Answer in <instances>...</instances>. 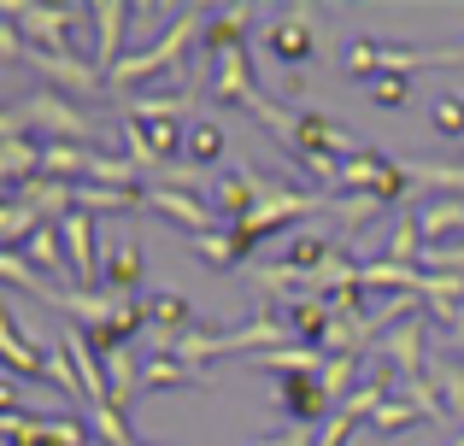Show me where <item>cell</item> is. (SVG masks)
Here are the masks:
<instances>
[{
    "label": "cell",
    "instance_id": "6da1fadb",
    "mask_svg": "<svg viewBox=\"0 0 464 446\" xmlns=\"http://www.w3.org/2000/svg\"><path fill=\"white\" fill-rule=\"evenodd\" d=\"M0 136H35L42 147H94V141H101V129H94L89 118H82L77 106L65 100V94L35 89L30 100L6 106V118H0Z\"/></svg>",
    "mask_w": 464,
    "mask_h": 446
},
{
    "label": "cell",
    "instance_id": "7a4b0ae2",
    "mask_svg": "<svg viewBox=\"0 0 464 446\" xmlns=\"http://www.w3.org/2000/svg\"><path fill=\"white\" fill-rule=\"evenodd\" d=\"M200 30H206V12H170V24H165V35H159L153 47H130L124 59H118V71L106 77V89H141V82H153V77H165V71H188V47L200 42Z\"/></svg>",
    "mask_w": 464,
    "mask_h": 446
},
{
    "label": "cell",
    "instance_id": "3957f363",
    "mask_svg": "<svg viewBox=\"0 0 464 446\" xmlns=\"http://www.w3.org/2000/svg\"><path fill=\"white\" fill-rule=\"evenodd\" d=\"M335 188H347V195H359V200H376V206H394V212H406V200H411V171H406V159H388V153H376V147H359L347 165H341V183Z\"/></svg>",
    "mask_w": 464,
    "mask_h": 446
},
{
    "label": "cell",
    "instance_id": "277c9868",
    "mask_svg": "<svg viewBox=\"0 0 464 446\" xmlns=\"http://www.w3.org/2000/svg\"><path fill=\"white\" fill-rule=\"evenodd\" d=\"M423 65H441V47H406V42H371V35H353L341 47V71L359 82H376V77H411Z\"/></svg>",
    "mask_w": 464,
    "mask_h": 446
},
{
    "label": "cell",
    "instance_id": "5b68a950",
    "mask_svg": "<svg viewBox=\"0 0 464 446\" xmlns=\"http://www.w3.org/2000/svg\"><path fill=\"white\" fill-rule=\"evenodd\" d=\"M118 129H124V147H130V159L141 165V176L148 171L159 176L188 147V124H182V118H130V112H118Z\"/></svg>",
    "mask_w": 464,
    "mask_h": 446
},
{
    "label": "cell",
    "instance_id": "8992f818",
    "mask_svg": "<svg viewBox=\"0 0 464 446\" xmlns=\"http://www.w3.org/2000/svg\"><path fill=\"white\" fill-rule=\"evenodd\" d=\"M0 18H12L24 30V42L42 53H71V24L94 18V6H30V0H6Z\"/></svg>",
    "mask_w": 464,
    "mask_h": 446
},
{
    "label": "cell",
    "instance_id": "52a82bcc",
    "mask_svg": "<svg viewBox=\"0 0 464 446\" xmlns=\"http://www.w3.org/2000/svg\"><path fill=\"white\" fill-rule=\"evenodd\" d=\"M59 235H65V259H71V288L101 294L106 259H101V223H94V212H71V218L59 223Z\"/></svg>",
    "mask_w": 464,
    "mask_h": 446
},
{
    "label": "cell",
    "instance_id": "ba28073f",
    "mask_svg": "<svg viewBox=\"0 0 464 446\" xmlns=\"http://www.w3.org/2000/svg\"><path fill=\"white\" fill-rule=\"evenodd\" d=\"M312 18H317V6H283L271 24H265V47H271L276 65L300 71V65L317 59V24Z\"/></svg>",
    "mask_w": 464,
    "mask_h": 446
},
{
    "label": "cell",
    "instance_id": "9c48e42d",
    "mask_svg": "<svg viewBox=\"0 0 464 446\" xmlns=\"http://www.w3.org/2000/svg\"><path fill=\"white\" fill-rule=\"evenodd\" d=\"M271 405L288 417V429H324L329 417H335V400H329L324 388V370L317 376H283L271 394Z\"/></svg>",
    "mask_w": 464,
    "mask_h": 446
},
{
    "label": "cell",
    "instance_id": "30bf717a",
    "mask_svg": "<svg viewBox=\"0 0 464 446\" xmlns=\"http://www.w3.org/2000/svg\"><path fill=\"white\" fill-rule=\"evenodd\" d=\"M30 65L42 71V82L53 94H82V100H89V94H101L106 89V71L94 65V59H77V53H42V47H30Z\"/></svg>",
    "mask_w": 464,
    "mask_h": 446
},
{
    "label": "cell",
    "instance_id": "8fae6325",
    "mask_svg": "<svg viewBox=\"0 0 464 446\" xmlns=\"http://www.w3.org/2000/svg\"><path fill=\"white\" fill-rule=\"evenodd\" d=\"M376 358L382 365H394L400 370V382H423L430 376V329H423V318H406L400 329H388L382 341H376Z\"/></svg>",
    "mask_w": 464,
    "mask_h": 446
},
{
    "label": "cell",
    "instance_id": "7c38bea8",
    "mask_svg": "<svg viewBox=\"0 0 464 446\" xmlns=\"http://www.w3.org/2000/svg\"><path fill=\"white\" fill-rule=\"evenodd\" d=\"M47 353H53V346H35V341H24L18 299H6V306H0V365H6L12 376L47 382Z\"/></svg>",
    "mask_w": 464,
    "mask_h": 446
},
{
    "label": "cell",
    "instance_id": "4fadbf2b",
    "mask_svg": "<svg viewBox=\"0 0 464 446\" xmlns=\"http://www.w3.org/2000/svg\"><path fill=\"white\" fill-rule=\"evenodd\" d=\"M148 212H159V218H170V223H182L188 235H206V229H229L224 218H218L212 200L182 195V188H148Z\"/></svg>",
    "mask_w": 464,
    "mask_h": 446
},
{
    "label": "cell",
    "instance_id": "5bb4252c",
    "mask_svg": "<svg viewBox=\"0 0 464 446\" xmlns=\"http://www.w3.org/2000/svg\"><path fill=\"white\" fill-rule=\"evenodd\" d=\"M206 94H212V106H236V112H253L259 89H253V59H247V47H236V53L218 59V71H212V82H206Z\"/></svg>",
    "mask_w": 464,
    "mask_h": 446
},
{
    "label": "cell",
    "instance_id": "9a60e30c",
    "mask_svg": "<svg viewBox=\"0 0 464 446\" xmlns=\"http://www.w3.org/2000/svg\"><path fill=\"white\" fill-rule=\"evenodd\" d=\"M130 18H136L130 0H101V6H94V65H101L106 77H112L118 59L130 53V47H124V24Z\"/></svg>",
    "mask_w": 464,
    "mask_h": 446
},
{
    "label": "cell",
    "instance_id": "2e32d148",
    "mask_svg": "<svg viewBox=\"0 0 464 446\" xmlns=\"http://www.w3.org/2000/svg\"><path fill=\"white\" fill-rule=\"evenodd\" d=\"M59 346L71 353V365H77V376H82V400H89V405L112 400V376H106V358L89 346V335H82L77 323H65V329H59Z\"/></svg>",
    "mask_w": 464,
    "mask_h": 446
},
{
    "label": "cell",
    "instance_id": "e0dca14e",
    "mask_svg": "<svg viewBox=\"0 0 464 446\" xmlns=\"http://www.w3.org/2000/svg\"><path fill=\"white\" fill-rule=\"evenodd\" d=\"M259 18L253 6H212L206 12V30H200V42H206V53H236V47H247V24Z\"/></svg>",
    "mask_w": 464,
    "mask_h": 446
},
{
    "label": "cell",
    "instance_id": "ac0fdd59",
    "mask_svg": "<svg viewBox=\"0 0 464 446\" xmlns=\"http://www.w3.org/2000/svg\"><path fill=\"white\" fill-rule=\"evenodd\" d=\"M30 176H42V141L35 136H0V183H6V195L24 188Z\"/></svg>",
    "mask_w": 464,
    "mask_h": 446
},
{
    "label": "cell",
    "instance_id": "d6986e66",
    "mask_svg": "<svg viewBox=\"0 0 464 446\" xmlns=\"http://www.w3.org/2000/svg\"><path fill=\"white\" fill-rule=\"evenodd\" d=\"M430 382H435V394H441L447 417H464V353L459 346H441V353H435Z\"/></svg>",
    "mask_w": 464,
    "mask_h": 446
},
{
    "label": "cell",
    "instance_id": "ffe728a7",
    "mask_svg": "<svg viewBox=\"0 0 464 446\" xmlns=\"http://www.w3.org/2000/svg\"><path fill=\"white\" fill-rule=\"evenodd\" d=\"M170 388H206L200 370H188L170 353H148V370H141V394H170Z\"/></svg>",
    "mask_w": 464,
    "mask_h": 446
},
{
    "label": "cell",
    "instance_id": "44dd1931",
    "mask_svg": "<svg viewBox=\"0 0 464 446\" xmlns=\"http://www.w3.org/2000/svg\"><path fill=\"white\" fill-rule=\"evenodd\" d=\"M141 276H148V259H141L136 241H124V247H118L112 259H106V294L136 299V294H141Z\"/></svg>",
    "mask_w": 464,
    "mask_h": 446
},
{
    "label": "cell",
    "instance_id": "7402d4cb",
    "mask_svg": "<svg viewBox=\"0 0 464 446\" xmlns=\"http://www.w3.org/2000/svg\"><path fill=\"white\" fill-rule=\"evenodd\" d=\"M89 429H94V441H101V446H148L136 429H130V412H124V405H112V400L89 405Z\"/></svg>",
    "mask_w": 464,
    "mask_h": 446
},
{
    "label": "cell",
    "instance_id": "603a6c76",
    "mask_svg": "<svg viewBox=\"0 0 464 446\" xmlns=\"http://www.w3.org/2000/svg\"><path fill=\"white\" fill-rule=\"evenodd\" d=\"M224 153H229L224 124H218V118H194L188 124V165L206 171V165H224Z\"/></svg>",
    "mask_w": 464,
    "mask_h": 446
},
{
    "label": "cell",
    "instance_id": "cb8c5ba5",
    "mask_svg": "<svg viewBox=\"0 0 464 446\" xmlns=\"http://www.w3.org/2000/svg\"><path fill=\"white\" fill-rule=\"evenodd\" d=\"M329 259H341V247L329 235H300V241H288V247H283V264H295V270H306V276L324 270Z\"/></svg>",
    "mask_w": 464,
    "mask_h": 446
},
{
    "label": "cell",
    "instance_id": "d4e9b609",
    "mask_svg": "<svg viewBox=\"0 0 464 446\" xmlns=\"http://www.w3.org/2000/svg\"><path fill=\"white\" fill-rule=\"evenodd\" d=\"M188 247L200 252L212 270H229V264H241V252H236V235L229 229H206V235H188Z\"/></svg>",
    "mask_w": 464,
    "mask_h": 446
},
{
    "label": "cell",
    "instance_id": "484cf974",
    "mask_svg": "<svg viewBox=\"0 0 464 446\" xmlns=\"http://www.w3.org/2000/svg\"><path fill=\"white\" fill-rule=\"evenodd\" d=\"M411 423H423V412H418V400H406V394H394V400L371 417L376 435H400V429H411Z\"/></svg>",
    "mask_w": 464,
    "mask_h": 446
},
{
    "label": "cell",
    "instance_id": "4316f807",
    "mask_svg": "<svg viewBox=\"0 0 464 446\" xmlns=\"http://www.w3.org/2000/svg\"><path fill=\"white\" fill-rule=\"evenodd\" d=\"M364 94H371V106H382V112H400V106L411 100V77H376V82H364Z\"/></svg>",
    "mask_w": 464,
    "mask_h": 446
},
{
    "label": "cell",
    "instance_id": "83f0119b",
    "mask_svg": "<svg viewBox=\"0 0 464 446\" xmlns=\"http://www.w3.org/2000/svg\"><path fill=\"white\" fill-rule=\"evenodd\" d=\"M430 124H435V136L464 141V100H459V94H441V100L430 106Z\"/></svg>",
    "mask_w": 464,
    "mask_h": 446
},
{
    "label": "cell",
    "instance_id": "f1b7e54d",
    "mask_svg": "<svg viewBox=\"0 0 464 446\" xmlns=\"http://www.w3.org/2000/svg\"><path fill=\"white\" fill-rule=\"evenodd\" d=\"M30 59V42H24V30L12 18H0V65H24Z\"/></svg>",
    "mask_w": 464,
    "mask_h": 446
},
{
    "label": "cell",
    "instance_id": "f546056e",
    "mask_svg": "<svg viewBox=\"0 0 464 446\" xmlns=\"http://www.w3.org/2000/svg\"><path fill=\"white\" fill-rule=\"evenodd\" d=\"M353 429H359V417H353V412H335L324 429H317V446H347Z\"/></svg>",
    "mask_w": 464,
    "mask_h": 446
},
{
    "label": "cell",
    "instance_id": "4dcf8cb0",
    "mask_svg": "<svg viewBox=\"0 0 464 446\" xmlns=\"http://www.w3.org/2000/svg\"><path fill=\"white\" fill-rule=\"evenodd\" d=\"M441 65H464V42L459 47H441Z\"/></svg>",
    "mask_w": 464,
    "mask_h": 446
},
{
    "label": "cell",
    "instance_id": "1f68e13d",
    "mask_svg": "<svg viewBox=\"0 0 464 446\" xmlns=\"http://www.w3.org/2000/svg\"><path fill=\"white\" fill-rule=\"evenodd\" d=\"M18 446H42V441H18Z\"/></svg>",
    "mask_w": 464,
    "mask_h": 446
},
{
    "label": "cell",
    "instance_id": "d6a6232c",
    "mask_svg": "<svg viewBox=\"0 0 464 446\" xmlns=\"http://www.w3.org/2000/svg\"><path fill=\"white\" fill-rule=\"evenodd\" d=\"M253 446H276V441H253Z\"/></svg>",
    "mask_w": 464,
    "mask_h": 446
},
{
    "label": "cell",
    "instance_id": "836d02e7",
    "mask_svg": "<svg viewBox=\"0 0 464 446\" xmlns=\"http://www.w3.org/2000/svg\"><path fill=\"white\" fill-rule=\"evenodd\" d=\"M453 446H464V435H459V441H453Z\"/></svg>",
    "mask_w": 464,
    "mask_h": 446
},
{
    "label": "cell",
    "instance_id": "e575fe53",
    "mask_svg": "<svg viewBox=\"0 0 464 446\" xmlns=\"http://www.w3.org/2000/svg\"><path fill=\"white\" fill-rule=\"evenodd\" d=\"M459 353H464V341H459Z\"/></svg>",
    "mask_w": 464,
    "mask_h": 446
}]
</instances>
